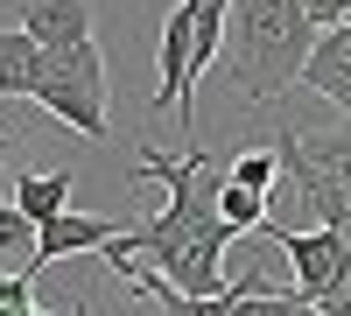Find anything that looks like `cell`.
<instances>
[{
  "instance_id": "6da1fadb",
  "label": "cell",
  "mask_w": 351,
  "mask_h": 316,
  "mask_svg": "<svg viewBox=\"0 0 351 316\" xmlns=\"http://www.w3.org/2000/svg\"><path fill=\"white\" fill-rule=\"evenodd\" d=\"M324 28L309 21L302 0H232L225 21V92L246 112H267L281 92L302 84V64Z\"/></svg>"
},
{
  "instance_id": "7a4b0ae2",
  "label": "cell",
  "mask_w": 351,
  "mask_h": 316,
  "mask_svg": "<svg viewBox=\"0 0 351 316\" xmlns=\"http://www.w3.org/2000/svg\"><path fill=\"white\" fill-rule=\"evenodd\" d=\"M36 106L49 120H64L84 141H112V77H106V49L99 36L64 42V49H43V77H36Z\"/></svg>"
},
{
  "instance_id": "3957f363",
  "label": "cell",
  "mask_w": 351,
  "mask_h": 316,
  "mask_svg": "<svg viewBox=\"0 0 351 316\" xmlns=\"http://www.w3.org/2000/svg\"><path fill=\"white\" fill-rule=\"evenodd\" d=\"M260 239H267L274 253H288V267H295V295H309V302H324L337 289L344 260H351V232H337V225H309V232L260 225Z\"/></svg>"
},
{
  "instance_id": "277c9868",
  "label": "cell",
  "mask_w": 351,
  "mask_h": 316,
  "mask_svg": "<svg viewBox=\"0 0 351 316\" xmlns=\"http://www.w3.org/2000/svg\"><path fill=\"white\" fill-rule=\"evenodd\" d=\"M127 225L120 218H92V211H56L49 225H36V260L28 267H56V260H77V253H99V246H112Z\"/></svg>"
},
{
  "instance_id": "5b68a950",
  "label": "cell",
  "mask_w": 351,
  "mask_h": 316,
  "mask_svg": "<svg viewBox=\"0 0 351 316\" xmlns=\"http://www.w3.org/2000/svg\"><path fill=\"white\" fill-rule=\"evenodd\" d=\"M302 92L330 99L344 120H351V14H344V21H330L324 36H316L309 64H302Z\"/></svg>"
},
{
  "instance_id": "8992f818",
  "label": "cell",
  "mask_w": 351,
  "mask_h": 316,
  "mask_svg": "<svg viewBox=\"0 0 351 316\" xmlns=\"http://www.w3.org/2000/svg\"><path fill=\"white\" fill-rule=\"evenodd\" d=\"M14 21H21L43 49H64V42L99 36V28H92V0H21Z\"/></svg>"
},
{
  "instance_id": "52a82bcc",
  "label": "cell",
  "mask_w": 351,
  "mask_h": 316,
  "mask_svg": "<svg viewBox=\"0 0 351 316\" xmlns=\"http://www.w3.org/2000/svg\"><path fill=\"white\" fill-rule=\"evenodd\" d=\"M36 77H43V42L28 28H0V99H36Z\"/></svg>"
},
{
  "instance_id": "ba28073f",
  "label": "cell",
  "mask_w": 351,
  "mask_h": 316,
  "mask_svg": "<svg viewBox=\"0 0 351 316\" xmlns=\"http://www.w3.org/2000/svg\"><path fill=\"white\" fill-rule=\"evenodd\" d=\"M71 183H77L71 162L64 169H21V176H14V204L36 218V225H49L56 211H71Z\"/></svg>"
},
{
  "instance_id": "9c48e42d",
  "label": "cell",
  "mask_w": 351,
  "mask_h": 316,
  "mask_svg": "<svg viewBox=\"0 0 351 316\" xmlns=\"http://www.w3.org/2000/svg\"><path fill=\"white\" fill-rule=\"evenodd\" d=\"M8 148H21V141H8ZM8 148H0V162H8ZM0 253H8V260H36V218H28L14 197H0Z\"/></svg>"
},
{
  "instance_id": "30bf717a",
  "label": "cell",
  "mask_w": 351,
  "mask_h": 316,
  "mask_svg": "<svg viewBox=\"0 0 351 316\" xmlns=\"http://www.w3.org/2000/svg\"><path fill=\"white\" fill-rule=\"evenodd\" d=\"M267 204H274V197L267 190H246V183H218V211H225V225H232V232H260V225H267Z\"/></svg>"
},
{
  "instance_id": "8fae6325",
  "label": "cell",
  "mask_w": 351,
  "mask_h": 316,
  "mask_svg": "<svg viewBox=\"0 0 351 316\" xmlns=\"http://www.w3.org/2000/svg\"><path fill=\"white\" fill-rule=\"evenodd\" d=\"M225 176H232V183H246V190H267V197H274V176H281V155H274V148H239V155L225 162Z\"/></svg>"
},
{
  "instance_id": "7c38bea8",
  "label": "cell",
  "mask_w": 351,
  "mask_h": 316,
  "mask_svg": "<svg viewBox=\"0 0 351 316\" xmlns=\"http://www.w3.org/2000/svg\"><path fill=\"white\" fill-rule=\"evenodd\" d=\"M14 302H36V267H21V274L0 267V309H14Z\"/></svg>"
},
{
  "instance_id": "4fadbf2b",
  "label": "cell",
  "mask_w": 351,
  "mask_h": 316,
  "mask_svg": "<svg viewBox=\"0 0 351 316\" xmlns=\"http://www.w3.org/2000/svg\"><path fill=\"white\" fill-rule=\"evenodd\" d=\"M302 8H309V21H316V28H330V21H344V14H351V0H302Z\"/></svg>"
},
{
  "instance_id": "5bb4252c",
  "label": "cell",
  "mask_w": 351,
  "mask_h": 316,
  "mask_svg": "<svg viewBox=\"0 0 351 316\" xmlns=\"http://www.w3.org/2000/svg\"><path fill=\"white\" fill-rule=\"evenodd\" d=\"M8 141H14V134H0V148H8Z\"/></svg>"
}]
</instances>
